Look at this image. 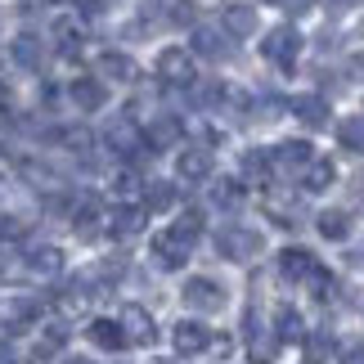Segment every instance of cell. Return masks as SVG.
<instances>
[{"label":"cell","instance_id":"obj_37","mask_svg":"<svg viewBox=\"0 0 364 364\" xmlns=\"http://www.w3.org/2000/svg\"><path fill=\"white\" fill-rule=\"evenodd\" d=\"M306 5H311V0H284V9H288V14H301Z\"/></svg>","mask_w":364,"mask_h":364},{"label":"cell","instance_id":"obj_20","mask_svg":"<svg viewBox=\"0 0 364 364\" xmlns=\"http://www.w3.org/2000/svg\"><path fill=\"white\" fill-rule=\"evenodd\" d=\"M139 230H144V207L122 203L117 212H113V234H117V239H135Z\"/></svg>","mask_w":364,"mask_h":364},{"label":"cell","instance_id":"obj_29","mask_svg":"<svg viewBox=\"0 0 364 364\" xmlns=\"http://www.w3.org/2000/svg\"><path fill=\"white\" fill-rule=\"evenodd\" d=\"M338 139H342L346 149L360 153V149H364V117H346V122L338 126Z\"/></svg>","mask_w":364,"mask_h":364},{"label":"cell","instance_id":"obj_22","mask_svg":"<svg viewBox=\"0 0 364 364\" xmlns=\"http://www.w3.org/2000/svg\"><path fill=\"white\" fill-rule=\"evenodd\" d=\"M270 171H274V158L270 153H261V149H252V153H243V180H270Z\"/></svg>","mask_w":364,"mask_h":364},{"label":"cell","instance_id":"obj_30","mask_svg":"<svg viewBox=\"0 0 364 364\" xmlns=\"http://www.w3.org/2000/svg\"><path fill=\"white\" fill-rule=\"evenodd\" d=\"M171 230H176V234H180L185 243H193V239L203 234V212H180V220H176Z\"/></svg>","mask_w":364,"mask_h":364},{"label":"cell","instance_id":"obj_13","mask_svg":"<svg viewBox=\"0 0 364 364\" xmlns=\"http://www.w3.org/2000/svg\"><path fill=\"white\" fill-rule=\"evenodd\" d=\"M180 135H185L180 117H153V122H149V131H144L149 149H171V144H180Z\"/></svg>","mask_w":364,"mask_h":364},{"label":"cell","instance_id":"obj_41","mask_svg":"<svg viewBox=\"0 0 364 364\" xmlns=\"http://www.w3.org/2000/svg\"><path fill=\"white\" fill-rule=\"evenodd\" d=\"M193 5H207V0H193Z\"/></svg>","mask_w":364,"mask_h":364},{"label":"cell","instance_id":"obj_32","mask_svg":"<svg viewBox=\"0 0 364 364\" xmlns=\"http://www.w3.org/2000/svg\"><path fill=\"white\" fill-rule=\"evenodd\" d=\"M113 185H117V193H122V198L131 203L135 193H139V176L131 171V166H126V171H117V180H113Z\"/></svg>","mask_w":364,"mask_h":364},{"label":"cell","instance_id":"obj_35","mask_svg":"<svg viewBox=\"0 0 364 364\" xmlns=\"http://www.w3.org/2000/svg\"><path fill=\"white\" fill-rule=\"evenodd\" d=\"M18 239V220L14 216H0V243H14Z\"/></svg>","mask_w":364,"mask_h":364},{"label":"cell","instance_id":"obj_5","mask_svg":"<svg viewBox=\"0 0 364 364\" xmlns=\"http://www.w3.org/2000/svg\"><path fill=\"white\" fill-rule=\"evenodd\" d=\"M158 77L166 86H193V54L189 50H162L158 54Z\"/></svg>","mask_w":364,"mask_h":364},{"label":"cell","instance_id":"obj_18","mask_svg":"<svg viewBox=\"0 0 364 364\" xmlns=\"http://www.w3.org/2000/svg\"><path fill=\"white\" fill-rule=\"evenodd\" d=\"M193 54H203V59H225L230 41L220 32H212V27H193Z\"/></svg>","mask_w":364,"mask_h":364},{"label":"cell","instance_id":"obj_6","mask_svg":"<svg viewBox=\"0 0 364 364\" xmlns=\"http://www.w3.org/2000/svg\"><path fill=\"white\" fill-rule=\"evenodd\" d=\"M189 247L193 243H185L176 230H162L158 239H153V261H158L162 270H180V265L189 261Z\"/></svg>","mask_w":364,"mask_h":364},{"label":"cell","instance_id":"obj_17","mask_svg":"<svg viewBox=\"0 0 364 364\" xmlns=\"http://www.w3.org/2000/svg\"><path fill=\"white\" fill-rule=\"evenodd\" d=\"M176 166H180V180H207L212 176V153L207 149H185Z\"/></svg>","mask_w":364,"mask_h":364},{"label":"cell","instance_id":"obj_25","mask_svg":"<svg viewBox=\"0 0 364 364\" xmlns=\"http://www.w3.org/2000/svg\"><path fill=\"white\" fill-rule=\"evenodd\" d=\"M100 73L113 77V81H131L135 77V63H131V54H113V50H108L104 59H100Z\"/></svg>","mask_w":364,"mask_h":364},{"label":"cell","instance_id":"obj_16","mask_svg":"<svg viewBox=\"0 0 364 364\" xmlns=\"http://www.w3.org/2000/svg\"><path fill=\"white\" fill-rule=\"evenodd\" d=\"M73 100H77V108L95 113V108H104V104H108V90H104V81L81 77V81H73Z\"/></svg>","mask_w":364,"mask_h":364},{"label":"cell","instance_id":"obj_19","mask_svg":"<svg viewBox=\"0 0 364 364\" xmlns=\"http://www.w3.org/2000/svg\"><path fill=\"white\" fill-rule=\"evenodd\" d=\"M14 63L27 68V73H41V63H46V54H41V41L32 32H23L18 41H14Z\"/></svg>","mask_w":364,"mask_h":364},{"label":"cell","instance_id":"obj_2","mask_svg":"<svg viewBox=\"0 0 364 364\" xmlns=\"http://www.w3.org/2000/svg\"><path fill=\"white\" fill-rule=\"evenodd\" d=\"M216 247H220V257H230V261H252L261 252V234L243 230V225H225L216 234Z\"/></svg>","mask_w":364,"mask_h":364},{"label":"cell","instance_id":"obj_39","mask_svg":"<svg viewBox=\"0 0 364 364\" xmlns=\"http://www.w3.org/2000/svg\"><path fill=\"white\" fill-rule=\"evenodd\" d=\"M328 5H333V9H351L355 0H328Z\"/></svg>","mask_w":364,"mask_h":364},{"label":"cell","instance_id":"obj_28","mask_svg":"<svg viewBox=\"0 0 364 364\" xmlns=\"http://www.w3.org/2000/svg\"><path fill=\"white\" fill-rule=\"evenodd\" d=\"M247 338H252V346H247V351H252V364H270V360H274L279 338H265V333H247Z\"/></svg>","mask_w":364,"mask_h":364},{"label":"cell","instance_id":"obj_31","mask_svg":"<svg viewBox=\"0 0 364 364\" xmlns=\"http://www.w3.org/2000/svg\"><path fill=\"white\" fill-rule=\"evenodd\" d=\"M36 315H41V306L36 301H18L9 311V328H27V324H36Z\"/></svg>","mask_w":364,"mask_h":364},{"label":"cell","instance_id":"obj_38","mask_svg":"<svg viewBox=\"0 0 364 364\" xmlns=\"http://www.w3.org/2000/svg\"><path fill=\"white\" fill-rule=\"evenodd\" d=\"M0 364H14V351H9V346H0Z\"/></svg>","mask_w":364,"mask_h":364},{"label":"cell","instance_id":"obj_34","mask_svg":"<svg viewBox=\"0 0 364 364\" xmlns=\"http://www.w3.org/2000/svg\"><path fill=\"white\" fill-rule=\"evenodd\" d=\"M14 270H18V257H14V252H0V279H5V284H14Z\"/></svg>","mask_w":364,"mask_h":364},{"label":"cell","instance_id":"obj_11","mask_svg":"<svg viewBox=\"0 0 364 364\" xmlns=\"http://www.w3.org/2000/svg\"><path fill=\"white\" fill-rule=\"evenodd\" d=\"M220 27H225V36L243 41L257 32V14H252V5H225V14H220Z\"/></svg>","mask_w":364,"mask_h":364},{"label":"cell","instance_id":"obj_9","mask_svg":"<svg viewBox=\"0 0 364 364\" xmlns=\"http://www.w3.org/2000/svg\"><path fill=\"white\" fill-rule=\"evenodd\" d=\"M315 270H319V261L306 247H284V252H279V274H284V279H297V284H301V279H311Z\"/></svg>","mask_w":364,"mask_h":364},{"label":"cell","instance_id":"obj_8","mask_svg":"<svg viewBox=\"0 0 364 364\" xmlns=\"http://www.w3.org/2000/svg\"><path fill=\"white\" fill-rule=\"evenodd\" d=\"M171 342H176V351H180V355H198V351H207L212 333H207L198 319H185V324H176V328H171Z\"/></svg>","mask_w":364,"mask_h":364},{"label":"cell","instance_id":"obj_21","mask_svg":"<svg viewBox=\"0 0 364 364\" xmlns=\"http://www.w3.org/2000/svg\"><path fill=\"white\" fill-rule=\"evenodd\" d=\"M333 176H338V171H333L328 158H311V162H306V171H301V185L311 189V193H324L333 185Z\"/></svg>","mask_w":364,"mask_h":364},{"label":"cell","instance_id":"obj_23","mask_svg":"<svg viewBox=\"0 0 364 364\" xmlns=\"http://www.w3.org/2000/svg\"><path fill=\"white\" fill-rule=\"evenodd\" d=\"M171 207H176V185L158 180V185L144 189V212H171Z\"/></svg>","mask_w":364,"mask_h":364},{"label":"cell","instance_id":"obj_33","mask_svg":"<svg viewBox=\"0 0 364 364\" xmlns=\"http://www.w3.org/2000/svg\"><path fill=\"white\" fill-rule=\"evenodd\" d=\"M306 355H311V364H319L328 355V338H311V342H306Z\"/></svg>","mask_w":364,"mask_h":364},{"label":"cell","instance_id":"obj_7","mask_svg":"<svg viewBox=\"0 0 364 364\" xmlns=\"http://www.w3.org/2000/svg\"><path fill=\"white\" fill-rule=\"evenodd\" d=\"M108 144H113L122 158H131V162H144L149 158V139L135 131V122H117L113 131H108Z\"/></svg>","mask_w":364,"mask_h":364},{"label":"cell","instance_id":"obj_12","mask_svg":"<svg viewBox=\"0 0 364 364\" xmlns=\"http://www.w3.org/2000/svg\"><path fill=\"white\" fill-rule=\"evenodd\" d=\"M292 113L311 126V131H324L328 126V100H319V95H297V100H292Z\"/></svg>","mask_w":364,"mask_h":364},{"label":"cell","instance_id":"obj_14","mask_svg":"<svg viewBox=\"0 0 364 364\" xmlns=\"http://www.w3.org/2000/svg\"><path fill=\"white\" fill-rule=\"evenodd\" d=\"M27 265H32L36 274L54 279V274L63 270V252L59 247H46V243H27Z\"/></svg>","mask_w":364,"mask_h":364},{"label":"cell","instance_id":"obj_3","mask_svg":"<svg viewBox=\"0 0 364 364\" xmlns=\"http://www.w3.org/2000/svg\"><path fill=\"white\" fill-rule=\"evenodd\" d=\"M117 324H122V333H126L131 346H149L153 338H158V324H153V315L144 311V306H122Z\"/></svg>","mask_w":364,"mask_h":364},{"label":"cell","instance_id":"obj_42","mask_svg":"<svg viewBox=\"0 0 364 364\" xmlns=\"http://www.w3.org/2000/svg\"><path fill=\"white\" fill-rule=\"evenodd\" d=\"M77 364H86V360H77Z\"/></svg>","mask_w":364,"mask_h":364},{"label":"cell","instance_id":"obj_1","mask_svg":"<svg viewBox=\"0 0 364 364\" xmlns=\"http://www.w3.org/2000/svg\"><path fill=\"white\" fill-rule=\"evenodd\" d=\"M297 50H301V36H297V27H274V32H265V41H261V54L270 63H279V68H292L297 63Z\"/></svg>","mask_w":364,"mask_h":364},{"label":"cell","instance_id":"obj_24","mask_svg":"<svg viewBox=\"0 0 364 364\" xmlns=\"http://www.w3.org/2000/svg\"><path fill=\"white\" fill-rule=\"evenodd\" d=\"M315 225H319V234H324V239L338 243V239H346V234H351V216H346V212H319Z\"/></svg>","mask_w":364,"mask_h":364},{"label":"cell","instance_id":"obj_26","mask_svg":"<svg viewBox=\"0 0 364 364\" xmlns=\"http://www.w3.org/2000/svg\"><path fill=\"white\" fill-rule=\"evenodd\" d=\"M274 338H279V342H301V338H306L301 315H297V311H279V319H274Z\"/></svg>","mask_w":364,"mask_h":364},{"label":"cell","instance_id":"obj_10","mask_svg":"<svg viewBox=\"0 0 364 364\" xmlns=\"http://www.w3.org/2000/svg\"><path fill=\"white\" fill-rule=\"evenodd\" d=\"M311 158H315V149L306 144V139H288V144L274 149V166H279V171H306Z\"/></svg>","mask_w":364,"mask_h":364},{"label":"cell","instance_id":"obj_40","mask_svg":"<svg viewBox=\"0 0 364 364\" xmlns=\"http://www.w3.org/2000/svg\"><path fill=\"white\" fill-rule=\"evenodd\" d=\"M270 5H284V0H270Z\"/></svg>","mask_w":364,"mask_h":364},{"label":"cell","instance_id":"obj_4","mask_svg":"<svg viewBox=\"0 0 364 364\" xmlns=\"http://www.w3.org/2000/svg\"><path fill=\"white\" fill-rule=\"evenodd\" d=\"M185 306H189V311L212 315V311L225 306V288H220L216 279H189V284H185Z\"/></svg>","mask_w":364,"mask_h":364},{"label":"cell","instance_id":"obj_15","mask_svg":"<svg viewBox=\"0 0 364 364\" xmlns=\"http://www.w3.org/2000/svg\"><path fill=\"white\" fill-rule=\"evenodd\" d=\"M90 342L100 346V351H122L126 333H122L117 319H90Z\"/></svg>","mask_w":364,"mask_h":364},{"label":"cell","instance_id":"obj_27","mask_svg":"<svg viewBox=\"0 0 364 364\" xmlns=\"http://www.w3.org/2000/svg\"><path fill=\"white\" fill-rule=\"evenodd\" d=\"M212 203L216 207H239L243 203V185H239V180H216V185H212Z\"/></svg>","mask_w":364,"mask_h":364},{"label":"cell","instance_id":"obj_36","mask_svg":"<svg viewBox=\"0 0 364 364\" xmlns=\"http://www.w3.org/2000/svg\"><path fill=\"white\" fill-rule=\"evenodd\" d=\"M342 364H364V346H351V351H342Z\"/></svg>","mask_w":364,"mask_h":364}]
</instances>
